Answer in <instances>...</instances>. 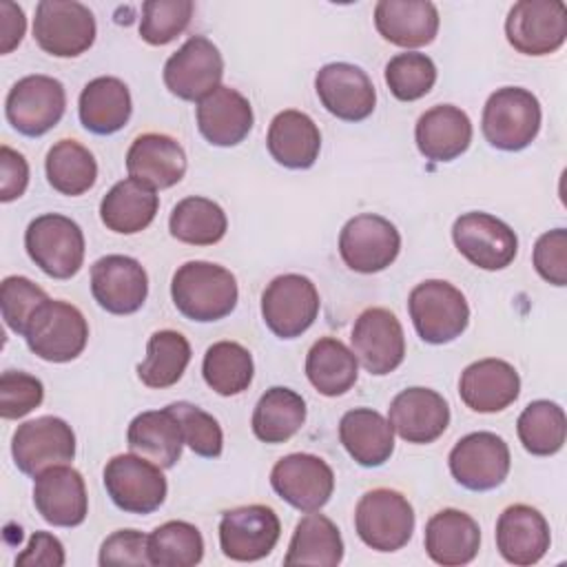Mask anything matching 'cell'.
Wrapping results in <instances>:
<instances>
[{"label": "cell", "mask_w": 567, "mask_h": 567, "mask_svg": "<svg viewBox=\"0 0 567 567\" xmlns=\"http://www.w3.org/2000/svg\"><path fill=\"white\" fill-rule=\"evenodd\" d=\"M171 297L186 319L208 323L235 310L239 290L228 268L210 261H186L173 275Z\"/></svg>", "instance_id": "1"}, {"label": "cell", "mask_w": 567, "mask_h": 567, "mask_svg": "<svg viewBox=\"0 0 567 567\" xmlns=\"http://www.w3.org/2000/svg\"><path fill=\"white\" fill-rule=\"evenodd\" d=\"M29 350L49 363H66L82 354L89 341L84 315L62 299H47L31 315L24 334Z\"/></svg>", "instance_id": "2"}, {"label": "cell", "mask_w": 567, "mask_h": 567, "mask_svg": "<svg viewBox=\"0 0 567 567\" xmlns=\"http://www.w3.org/2000/svg\"><path fill=\"white\" fill-rule=\"evenodd\" d=\"M408 310L416 334L432 346L454 341L470 323L465 295L443 279H427L414 286L408 297Z\"/></svg>", "instance_id": "3"}, {"label": "cell", "mask_w": 567, "mask_h": 567, "mask_svg": "<svg viewBox=\"0 0 567 567\" xmlns=\"http://www.w3.org/2000/svg\"><path fill=\"white\" fill-rule=\"evenodd\" d=\"M540 117V104L532 91L520 86H503L487 97L481 128L494 148L516 153L536 140Z\"/></svg>", "instance_id": "4"}, {"label": "cell", "mask_w": 567, "mask_h": 567, "mask_svg": "<svg viewBox=\"0 0 567 567\" xmlns=\"http://www.w3.org/2000/svg\"><path fill=\"white\" fill-rule=\"evenodd\" d=\"M24 248L31 261L53 279H71L84 264V233L66 215L44 213L27 226Z\"/></svg>", "instance_id": "5"}, {"label": "cell", "mask_w": 567, "mask_h": 567, "mask_svg": "<svg viewBox=\"0 0 567 567\" xmlns=\"http://www.w3.org/2000/svg\"><path fill=\"white\" fill-rule=\"evenodd\" d=\"M354 529L370 549L396 551L412 538L414 509L401 492L377 487L359 498Z\"/></svg>", "instance_id": "6"}, {"label": "cell", "mask_w": 567, "mask_h": 567, "mask_svg": "<svg viewBox=\"0 0 567 567\" xmlns=\"http://www.w3.org/2000/svg\"><path fill=\"white\" fill-rule=\"evenodd\" d=\"M95 18L75 0H42L35 7L33 38L55 58H78L95 42Z\"/></svg>", "instance_id": "7"}, {"label": "cell", "mask_w": 567, "mask_h": 567, "mask_svg": "<svg viewBox=\"0 0 567 567\" xmlns=\"http://www.w3.org/2000/svg\"><path fill=\"white\" fill-rule=\"evenodd\" d=\"M321 308L317 286L297 272L275 277L261 292V317L279 339L301 337Z\"/></svg>", "instance_id": "8"}, {"label": "cell", "mask_w": 567, "mask_h": 567, "mask_svg": "<svg viewBox=\"0 0 567 567\" xmlns=\"http://www.w3.org/2000/svg\"><path fill=\"white\" fill-rule=\"evenodd\" d=\"M104 487L115 507L126 514H151L166 501L162 467L140 454H117L104 465Z\"/></svg>", "instance_id": "9"}, {"label": "cell", "mask_w": 567, "mask_h": 567, "mask_svg": "<svg viewBox=\"0 0 567 567\" xmlns=\"http://www.w3.org/2000/svg\"><path fill=\"white\" fill-rule=\"evenodd\" d=\"M66 93L60 80L51 75H27L18 80L4 100L9 124L27 137L49 133L64 115Z\"/></svg>", "instance_id": "10"}, {"label": "cell", "mask_w": 567, "mask_h": 567, "mask_svg": "<svg viewBox=\"0 0 567 567\" xmlns=\"http://www.w3.org/2000/svg\"><path fill=\"white\" fill-rule=\"evenodd\" d=\"M11 456L27 476H38L49 467L69 465L75 456V434L60 416L31 419L13 432Z\"/></svg>", "instance_id": "11"}, {"label": "cell", "mask_w": 567, "mask_h": 567, "mask_svg": "<svg viewBox=\"0 0 567 567\" xmlns=\"http://www.w3.org/2000/svg\"><path fill=\"white\" fill-rule=\"evenodd\" d=\"M401 250L396 226L374 213H361L346 221L339 233V255L343 264L361 275L385 270Z\"/></svg>", "instance_id": "12"}, {"label": "cell", "mask_w": 567, "mask_h": 567, "mask_svg": "<svg viewBox=\"0 0 567 567\" xmlns=\"http://www.w3.org/2000/svg\"><path fill=\"white\" fill-rule=\"evenodd\" d=\"M507 42L523 55H547L567 40V7L560 0H520L505 20Z\"/></svg>", "instance_id": "13"}, {"label": "cell", "mask_w": 567, "mask_h": 567, "mask_svg": "<svg viewBox=\"0 0 567 567\" xmlns=\"http://www.w3.org/2000/svg\"><path fill=\"white\" fill-rule=\"evenodd\" d=\"M452 239L456 250L481 270H503L518 252L516 233L503 219L481 210L456 217Z\"/></svg>", "instance_id": "14"}, {"label": "cell", "mask_w": 567, "mask_h": 567, "mask_svg": "<svg viewBox=\"0 0 567 567\" xmlns=\"http://www.w3.org/2000/svg\"><path fill=\"white\" fill-rule=\"evenodd\" d=\"M224 78V58L219 49L204 35L188 38L164 64L166 89L186 102H199Z\"/></svg>", "instance_id": "15"}, {"label": "cell", "mask_w": 567, "mask_h": 567, "mask_svg": "<svg viewBox=\"0 0 567 567\" xmlns=\"http://www.w3.org/2000/svg\"><path fill=\"white\" fill-rule=\"evenodd\" d=\"M450 472L458 485L472 492H487L509 474V447L494 432H472L456 441L450 452Z\"/></svg>", "instance_id": "16"}, {"label": "cell", "mask_w": 567, "mask_h": 567, "mask_svg": "<svg viewBox=\"0 0 567 567\" xmlns=\"http://www.w3.org/2000/svg\"><path fill=\"white\" fill-rule=\"evenodd\" d=\"M270 485L295 509L319 512L334 492V472L321 456L295 452L275 463Z\"/></svg>", "instance_id": "17"}, {"label": "cell", "mask_w": 567, "mask_h": 567, "mask_svg": "<svg viewBox=\"0 0 567 567\" xmlns=\"http://www.w3.org/2000/svg\"><path fill=\"white\" fill-rule=\"evenodd\" d=\"M279 536V516L268 505L235 507L224 512L219 520V547L230 560H261L275 549Z\"/></svg>", "instance_id": "18"}, {"label": "cell", "mask_w": 567, "mask_h": 567, "mask_svg": "<svg viewBox=\"0 0 567 567\" xmlns=\"http://www.w3.org/2000/svg\"><path fill=\"white\" fill-rule=\"evenodd\" d=\"M350 341L357 361L377 377L394 372L405 359L401 321L388 308L363 310L352 326Z\"/></svg>", "instance_id": "19"}, {"label": "cell", "mask_w": 567, "mask_h": 567, "mask_svg": "<svg viewBox=\"0 0 567 567\" xmlns=\"http://www.w3.org/2000/svg\"><path fill=\"white\" fill-rule=\"evenodd\" d=\"M315 91L323 109L343 122H361L377 106V91L370 75L350 62L321 66L315 75Z\"/></svg>", "instance_id": "20"}, {"label": "cell", "mask_w": 567, "mask_h": 567, "mask_svg": "<svg viewBox=\"0 0 567 567\" xmlns=\"http://www.w3.org/2000/svg\"><path fill=\"white\" fill-rule=\"evenodd\" d=\"M91 292L111 315L137 312L148 295L144 266L126 255H106L91 266Z\"/></svg>", "instance_id": "21"}, {"label": "cell", "mask_w": 567, "mask_h": 567, "mask_svg": "<svg viewBox=\"0 0 567 567\" xmlns=\"http://www.w3.org/2000/svg\"><path fill=\"white\" fill-rule=\"evenodd\" d=\"M388 423L408 443H434L450 425V405L436 390L405 388L392 399Z\"/></svg>", "instance_id": "22"}, {"label": "cell", "mask_w": 567, "mask_h": 567, "mask_svg": "<svg viewBox=\"0 0 567 567\" xmlns=\"http://www.w3.org/2000/svg\"><path fill=\"white\" fill-rule=\"evenodd\" d=\"M33 505L53 527H78L89 514L84 478L71 465H55L35 476Z\"/></svg>", "instance_id": "23"}, {"label": "cell", "mask_w": 567, "mask_h": 567, "mask_svg": "<svg viewBox=\"0 0 567 567\" xmlns=\"http://www.w3.org/2000/svg\"><path fill=\"white\" fill-rule=\"evenodd\" d=\"M549 543V525L532 505H509L496 520V549L512 565L527 567L538 563L547 554Z\"/></svg>", "instance_id": "24"}, {"label": "cell", "mask_w": 567, "mask_h": 567, "mask_svg": "<svg viewBox=\"0 0 567 567\" xmlns=\"http://www.w3.org/2000/svg\"><path fill=\"white\" fill-rule=\"evenodd\" d=\"M520 392L516 368L503 359H481L470 363L458 379L461 401L481 414H494L509 408Z\"/></svg>", "instance_id": "25"}, {"label": "cell", "mask_w": 567, "mask_h": 567, "mask_svg": "<svg viewBox=\"0 0 567 567\" xmlns=\"http://www.w3.org/2000/svg\"><path fill=\"white\" fill-rule=\"evenodd\" d=\"M128 177L153 190L171 188L186 173V153L182 144L164 133H144L133 140L126 153Z\"/></svg>", "instance_id": "26"}, {"label": "cell", "mask_w": 567, "mask_h": 567, "mask_svg": "<svg viewBox=\"0 0 567 567\" xmlns=\"http://www.w3.org/2000/svg\"><path fill=\"white\" fill-rule=\"evenodd\" d=\"M252 106L230 86H217L197 102V128L213 146H237L252 128Z\"/></svg>", "instance_id": "27"}, {"label": "cell", "mask_w": 567, "mask_h": 567, "mask_svg": "<svg viewBox=\"0 0 567 567\" xmlns=\"http://www.w3.org/2000/svg\"><path fill=\"white\" fill-rule=\"evenodd\" d=\"M425 551L443 567H461L476 558L481 547L478 523L454 507L436 512L425 525Z\"/></svg>", "instance_id": "28"}, {"label": "cell", "mask_w": 567, "mask_h": 567, "mask_svg": "<svg viewBox=\"0 0 567 567\" xmlns=\"http://www.w3.org/2000/svg\"><path fill=\"white\" fill-rule=\"evenodd\" d=\"M374 27L383 40L403 49H419L434 42L439 11L427 0H381L374 7Z\"/></svg>", "instance_id": "29"}, {"label": "cell", "mask_w": 567, "mask_h": 567, "mask_svg": "<svg viewBox=\"0 0 567 567\" xmlns=\"http://www.w3.org/2000/svg\"><path fill=\"white\" fill-rule=\"evenodd\" d=\"M414 140L425 159L452 162L470 148L472 122L458 106L436 104L416 120Z\"/></svg>", "instance_id": "30"}, {"label": "cell", "mask_w": 567, "mask_h": 567, "mask_svg": "<svg viewBox=\"0 0 567 567\" xmlns=\"http://www.w3.org/2000/svg\"><path fill=\"white\" fill-rule=\"evenodd\" d=\"M272 159L286 168H310L321 151V133L315 120L301 111L288 109L272 117L266 135Z\"/></svg>", "instance_id": "31"}, {"label": "cell", "mask_w": 567, "mask_h": 567, "mask_svg": "<svg viewBox=\"0 0 567 567\" xmlns=\"http://www.w3.org/2000/svg\"><path fill=\"white\" fill-rule=\"evenodd\" d=\"M339 441L363 467H379L394 452V430L383 414L372 408H354L339 421Z\"/></svg>", "instance_id": "32"}, {"label": "cell", "mask_w": 567, "mask_h": 567, "mask_svg": "<svg viewBox=\"0 0 567 567\" xmlns=\"http://www.w3.org/2000/svg\"><path fill=\"white\" fill-rule=\"evenodd\" d=\"M133 111L128 86L113 75L91 80L78 102L80 122L89 133L113 135L128 122Z\"/></svg>", "instance_id": "33"}, {"label": "cell", "mask_w": 567, "mask_h": 567, "mask_svg": "<svg viewBox=\"0 0 567 567\" xmlns=\"http://www.w3.org/2000/svg\"><path fill=\"white\" fill-rule=\"evenodd\" d=\"M126 441L131 452L153 461L162 470L173 467L184 447V436L177 416L166 405L164 410H148L128 423Z\"/></svg>", "instance_id": "34"}, {"label": "cell", "mask_w": 567, "mask_h": 567, "mask_svg": "<svg viewBox=\"0 0 567 567\" xmlns=\"http://www.w3.org/2000/svg\"><path fill=\"white\" fill-rule=\"evenodd\" d=\"M159 197L157 193L133 179H120L100 202L102 224L120 235H135L144 230L157 215Z\"/></svg>", "instance_id": "35"}, {"label": "cell", "mask_w": 567, "mask_h": 567, "mask_svg": "<svg viewBox=\"0 0 567 567\" xmlns=\"http://www.w3.org/2000/svg\"><path fill=\"white\" fill-rule=\"evenodd\" d=\"M306 377L319 394L341 396L357 383L359 361L343 341L321 337L308 350Z\"/></svg>", "instance_id": "36"}, {"label": "cell", "mask_w": 567, "mask_h": 567, "mask_svg": "<svg viewBox=\"0 0 567 567\" xmlns=\"http://www.w3.org/2000/svg\"><path fill=\"white\" fill-rule=\"evenodd\" d=\"M343 560V540L339 527L323 514L308 512L292 532L286 565L337 567Z\"/></svg>", "instance_id": "37"}, {"label": "cell", "mask_w": 567, "mask_h": 567, "mask_svg": "<svg viewBox=\"0 0 567 567\" xmlns=\"http://www.w3.org/2000/svg\"><path fill=\"white\" fill-rule=\"evenodd\" d=\"M306 423V401L290 388L266 390L252 410V432L264 443H286Z\"/></svg>", "instance_id": "38"}, {"label": "cell", "mask_w": 567, "mask_h": 567, "mask_svg": "<svg viewBox=\"0 0 567 567\" xmlns=\"http://www.w3.org/2000/svg\"><path fill=\"white\" fill-rule=\"evenodd\" d=\"M190 363V343L177 330H157L146 343V357L137 377L146 388L164 390L175 385Z\"/></svg>", "instance_id": "39"}, {"label": "cell", "mask_w": 567, "mask_h": 567, "mask_svg": "<svg viewBox=\"0 0 567 567\" xmlns=\"http://www.w3.org/2000/svg\"><path fill=\"white\" fill-rule=\"evenodd\" d=\"M226 228L228 219L224 208L217 202L199 195L177 202L168 217L171 235L190 246H213L224 239Z\"/></svg>", "instance_id": "40"}, {"label": "cell", "mask_w": 567, "mask_h": 567, "mask_svg": "<svg viewBox=\"0 0 567 567\" xmlns=\"http://www.w3.org/2000/svg\"><path fill=\"white\" fill-rule=\"evenodd\" d=\"M44 171L51 188L66 197L86 193L97 179V162L93 153L75 140L55 142L47 153Z\"/></svg>", "instance_id": "41"}, {"label": "cell", "mask_w": 567, "mask_h": 567, "mask_svg": "<svg viewBox=\"0 0 567 567\" xmlns=\"http://www.w3.org/2000/svg\"><path fill=\"white\" fill-rule=\"evenodd\" d=\"M204 381L210 390L221 396H235L248 390L255 374V363L250 352L237 341L213 343L202 363Z\"/></svg>", "instance_id": "42"}, {"label": "cell", "mask_w": 567, "mask_h": 567, "mask_svg": "<svg viewBox=\"0 0 567 567\" xmlns=\"http://www.w3.org/2000/svg\"><path fill=\"white\" fill-rule=\"evenodd\" d=\"M523 447L534 456H551L560 452L567 439L565 410L547 399L532 401L516 421Z\"/></svg>", "instance_id": "43"}, {"label": "cell", "mask_w": 567, "mask_h": 567, "mask_svg": "<svg viewBox=\"0 0 567 567\" xmlns=\"http://www.w3.org/2000/svg\"><path fill=\"white\" fill-rule=\"evenodd\" d=\"M204 558V538L186 520H168L148 534V560L155 567H193Z\"/></svg>", "instance_id": "44"}, {"label": "cell", "mask_w": 567, "mask_h": 567, "mask_svg": "<svg viewBox=\"0 0 567 567\" xmlns=\"http://www.w3.org/2000/svg\"><path fill=\"white\" fill-rule=\"evenodd\" d=\"M434 82H436V64L425 53H419V51L396 53L385 64V84L390 93L401 102L421 100L432 91Z\"/></svg>", "instance_id": "45"}, {"label": "cell", "mask_w": 567, "mask_h": 567, "mask_svg": "<svg viewBox=\"0 0 567 567\" xmlns=\"http://www.w3.org/2000/svg\"><path fill=\"white\" fill-rule=\"evenodd\" d=\"M193 9L190 0H146L140 18L142 40L153 47L173 42L190 24Z\"/></svg>", "instance_id": "46"}, {"label": "cell", "mask_w": 567, "mask_h": 567, "mask_svg": "<svg viewBox=\"0 0 567 567\" xmlns=\"http://www.w3.org/2000/svg\"><path fill=\"white\" fill-rule=\"evenodd\" d=\"M171 412L177 416L179 427H182V436L184 443L204 458H217L224 450V434L221 427L217 423V419L208 412H204L202 408L186 403V401H177L168 405Z\"/></svg>", "instance_id": "47"}, {"label": "cell", "mask_w": 567, "mask_h": 567, "mask_svg": "<svg viewBox=\"0 0 567 567\" xmlns=\"http://www.w3.org/2000/svg\"><path fill=\"white\" fill-rule=\"evenodd\" d=\"M47 299L49 295L31 279L18 275L4 277L0 284V310L7 328L13 330L16 334H24L31 315Z\"/></svg>", "instance_id": "48"}, {"label": "cell", "mask_w": 567, "mask_h": 567, "mask_svg": "<svg viewBox=\"0 0 567 567\" xmlns=\"http://www.w3.org/2000/svg\"><path fill=\"white\" fill-rule=\"evenodd\" d=\"M44 399V385L29 372L7 370L0 377V414L2 419H20L35 410Z\"/></svg>", "instance_id": "49"}, {"label": "cell", "mask_w": 567, "mask_h": 567, "mask_svg": "<svg viewBox=\"0 0 567 567\" xmlns=\"http://www.w3.org/2000/svg\"><path fill=\"white\" fill-rule=\"evenodd\" d=\"M532 261L545 281L558 288L567 286V230L554 228L543 233L534 244Z\"/></svg>", "instance_id": "50"}, {"label": "cell", "mask_w": 567, "mask_h": 567, "mask_svg": "<svg viewBox=\"0 0 567 567\" xmlns=\"http://www.w3.org/2000/svg\"><path fill=\"white\" fill-rule=\"evenodd\" d=\"M97 563L106 565H151L148 536L137 529H117L104 538Z\"/></svg>", "instance_id": "51"}, {"label": "cell", "mask_w": 567, "mask_h": 567, "mask_svg": "<svg viewBox=\"0 0 567 567\" xmlns=\"http://www.w3.org/2000/svg\"><path fill=\"white\" fill-rule=\"evenodd\" d=\"M29 184V164L22 153L0 146V199L4 204L24 195Z\"/></svg>", "instance_id": "52"}, {"label": "cell", "mask_w": 567, "mask_h": 567, "mask_svg": "<svg viewBox=\"0 0 567 567\" xmlns=\"http://www.w3.org/2000/svg\"><path fill=\"white\" fill-rule=\"evenodd\" d=\"M64 560L66 558L60 538L49 532H35L29 538V545L16 556V565L22 567H62Z\"/></svg>", "instance_id": "53"}, {"label": "cell", "mask_w": 567, "mask_h": 567, "mask_svg": "<svg viewBox=\"0 0 567 567\" xmlns=\"http://www.w3.org/2000/svg\"><path fill=\"white\" fill-rule=\"evenodd\" d=\"M27 20L24 11L16 2H0V53H11L24 35Z\"/></svg>", "instance_id": "54"}]
</instances>
